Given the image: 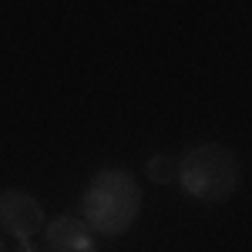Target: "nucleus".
Returning a JSON list of instances; mask_svg holds the SVG:
<instances>
[{
  "label": "nucleus",
  "instance_id": "obj_1",
  "mask_svg": "<svg viewBox=\"0 0 252 252\" xmlns=\"http://www.w3.org/2000/svg\"><path fill=\"white\" fill-rule=\"evenodd\" d=\"M81 219L101 239H118L138 222L141 212V189L138 178L121 165H108L91 175L81 192Z\"/></svg>",
  "mask_w": 252,
  "mask_h": 252
},
{
  "label": "nucleus",
  "instance_id": "obj_2",
  "mask_svg": "<svg viewBox=\"0 0 252 252\" xmlns=\"http://www.w3.org/2000/svg\"><path fill=\"white\" fill-rule=\"evenodd\" d=\"M239 155L222 141H202L192 145L178 158V185L182 192L205 202V205H222L239 192Z\"/></svg>",
  "mask_w": 252,
  "mask_h": 252
},
{
  "label": "nucleus",
  "instance_id": "obj_3",
  "mask_svg": "<svg viewBox=\"0 0 252 252\" xmlns=\"http://www.w3.org/2000/svg\"><path fill=\"white\" fill-rule=\"evenodd\" d=\"M47 222L51 219L44 215V205L31 192H24V189H3V195H0V225H3V232L10 235V239L27 242L37 232H44Z\"/></svg>",
  "mask_w": 252,
  "mask_h": 252
},
{
  "label": "nucleus",
  "instance_id": "obj_4",
  "mask_svg": "<svg viewBox=\"0 0 252 252\" xmlns=\"http://www.w3.org/2000/svg\"><path fill=\"white\" fill-rule=\"evenodd\" d=\"M44 246L51 252H97L94 232L78 215H58L44 229Z\"/></svg>",
  "mask_w": 252,
  "mask_h": 252
},
{
  "label": "nucleus",
  "instance_id": "obj_5",
  "mask_svg": "<svg viewBox=\"0 0 252 252\" xmlns=\"http://www.w3.org/2000/svg\"><path fill=\"white\" fill-rule=\"evenodd\" d=\"M145 175H148V182H155V185L178 182V158L168 155V152H158V155L148 158V165H145Z\"/></svg>",
  "mask_w": 252,
  "mask_h": 252
},
{
  "label": "nucleus",
  "instance_id": "obj_6",
  "mask_svg": "<svg viewBox=\"0 0 252 252\" xmlns=\"http://www.w3.org/2000/svg\"><path fill=\"white\" fill-rule=\"evenodd\" d=\"M10 252H44V249H40V246H34V239H27V242H17Z\"/></svg>",
  "mask_w": 252,
  "mask_h": 252
}]
</instances>
